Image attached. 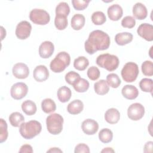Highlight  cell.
I'll return each mask as SVG.
<instances>
[{
    "label": "cell",
    "mask_w": 153,
    "mask_h": 153,
    "mask_svg": "<svg viewBox=\"0 0 153 153\" xmlns=\"http://www.w3.org/2000/svg\"><path fill=\"white\" fill-rule=\"evenodd\" d=\"M109 36L100 30H95L90 33L85 41V50L89 54H93L97 51L107 50L110 45Z\"/></svg>",
    "instance_id": "6da1fadb"
},
{
    "label": "cell",
    "mask_w": 153,
    "mask_h": 153,
    "mask_svg": "<svg viewBox=\"0 0 153 153\" xmlns=\"http://www.w3.org/2000/svg\"><path fill=\"white\" fill-rule=\"evenodd\" d=\"M42 130L41 124L36 120L23 122L19 127L21 136L26 139H31L38 135Z\"/></svg>",
    "instance_id": "7a4b0ae2"
},
{
    "label": "cell",
    "mask_w": 153,
    "mask_h": 153,
    "mask_svg": "<svg viewBox=\"0 0 153 153\" xmlns=\"http://www.w3.org/2000/svg\"><path fill=\"white\" fill-rule=\"evenodd\" d=\"M70 55L67 52L61 51L51 61L50 68L53 72L60 73L63 71L70 65Z\"/></svg>",
    "instance_id": "3957f363"
},
{
    "label": "cell",
    "mask_w": 153,
    "mask_h": 153,
    "mask_svg": "<svg viewBox=\"0 0 153 153\" xmlns=\"http://www.w3.org/2000/svg\"><path fill=\"white\" fill-rule=\"evenodd\" d=\"M96 62L99 66L109 72L117 69L120 63L118 57L117 56L109 53H105L98 56Z\"/></svg>",
    "instance_id": "277c9868"
},
{
    "label": "cell",
    "mask_w": 153,
    "mask_h": 153,
    "mask_svg": "<svg viewBox=\"0 0 153 153\" xmlns=\"http://www.w3.org/2000/svg\"><path fill=\"white\" fill-rule=\"evenodd\" d=\"M63 118L57 113L49 115L46 118V125L48 131L52 134L56 135L61 133L63 130Z\"/></svg>",
    "instance_id": "5b68a950"
},
{
    "label": "cell",
    "mask_w": 153,
    "mask_h": 153,
    "mask_svg": "<svg viewBox=\"0 0 153 153\" xmlns=\"http://www.w3.org/2000/svg\"><path fill=\"white\" fill-rule=\"evenodd\" d=\"M139 70L138 65L134 62H127L123 66L121 75L123 80L127 82L134 81L139 74Z\"/></svg>",
    "instance_id": "8992f818"
},
{
    "label": "cell",
    "mask_w": 153,
    "mask_h": 153,
    "mask_svg": "<svg viewBox=\"0 0 153 153\" xmlns=\"http://www.w3.org/2000/svg\"><path fill=\"white\" fill-rule=\"evenodd\" d=\"M29 19L36 25H45L49 23L50 16L48 13L45 10L34 8L30 12Z\"/></svg>",
    "instance_id": "52a82bcc"
},
{
    "label": "cell",
    "mask_w": 153,
    "mask_h": 153,
    "mask_svg": "<svg viewBox=\"0 0 153 153\" xmlns=\"http://www.w3.org/2000/svg\"><path fill=\"white\" fill-rule=\"evenodd\" d=\"M145 114V108L139 103H134L127 109V116L133 121L140 120Z\"/></svg>",
    "instance_id": "ba28073f"
},
{
    "label": "cell",
    "mask_w": 153,
    "mask_h": 153,
    "mask_svg": "<svg viewBox=\"0 0 153 153\" xmlns=\"http://www.w3.org/2000/svg\"><path fill=\"white\" fill-rule=\"evenodd\" d=\"M28 91L27 85L22 82L13 84L10 90L11 96L15 100H20L25 97Z\"/></svg>",
    "instance_id": "9c48e42d"
},
{
    "label": "cell",
    "mask_w": 153,
    "mask_h": 153,
    "mask_svg": "<svg viewBox=\"0 0 153 153\" xmlns=\"http://www.w3.org/2000/svg\"><path fill=\"white\" fill-rule=\"evenodd\" d=\"M32 26L29 22L23 20L19 23L16 28V35L20 39H26L30 35Z\"/></svg>",
    "instance_id": "30bf717a"
},
{
    "label": "cell",
    "mask_w": 153,
    "mask_h": 153,
    "mask_svg": "<svg viewBox=\"0 0 153 153\" xmlns=\"http://www.w3.org/2000/svg\"><path fill=\"white\" fill-rule=\"evenodd\" d=\"M137 34L148 41H153V26L149 23H142L137 27Z\"/></svg>",
    "instance_id": "8fae6325"
},
{
    "label": "cell",
    "mask_w": 153,
    "mask_h": 153,
    "mask_svg": "<svg viewBox=\"0 0 153 153\" xmlns=\"http://www.w3.org/2000/svg\"><path fill=\"white\" fill-rule=\"evenodd\" d=\"M13 75L18 79H25L29 74L28 66L23 63H17L15 64L12 69Z\"/></svg>",
    "instance_id": "7c38bea8"
},
{
    "label": "cell",
    "mask_w": 153,
    "mask_h": 153,
    "mask_svg": "<svg viewBox=\"0 0 153 153\" xmlns=\"http://www.w3.org/2000/svg\"><path fill=\"white\" fill-rule=\"evenodd\" d=\"M82 131L87 135L94 134L99 129V124L97 121L93 119H86L81 124Z\"/></svg>",
    "instance_id": "4fadbf2b"
},
{
    "label": "cell",
    "mask_w": 153,
    "mask_h": 153,
    "mask_svg": "<svg viewBox=\"0 0 153 153\" xmlns=\"http://www.w3.org/2000/svg\"><path fill=\"white\" fill-rule=\"evenodd\" d=\"M54 46L53 43L49 41L42 42L39 47V54L43 59L50 57L53 54Z\"/></svg>",
    "instance_id": "5bb4252c"
},
{
    "label": "cell",
    "mask_w": 153,
    "mask_h": 153,
    "mask_svg": "<svg viewBox=\"0 0 153 153\" xmlns=\"http://www.w3.org/2000/svg\"><path fill=\"white\" fill-rule=\"evenodd\" d=\"M33 76L38 82L45 81L49 76L48 70L44 65H38L33 70Z\"/></svg>",
    "instance_id": "9a60e30c"
},
{
    "label": "cell",
    "mask_w": 153,
    "mask_h": 153,
    "mask_svg": "<svg viewBox=\"0 0 153 153\" xmlns=\"http://www.w3.org/2000/svg\"><path fill=\"white\" fill-rule=\"evenodd\" d=\"M107 13L110 20L112 21H118L123 16V10L120 5L115 4L108 7Z\"/></svg>",
    "instance_id": "2e32d148"
},
{
    "label": "cell",
    "mask_w": 153,
    "mask_h": 153,
    "mask_svg": "<svg viewBox=\"0 0 153 153\" xmlns=\"http://www.w3.org/2000/svg\"><path fill=\"white\" fill-rule=\"evenodd\" d=\"M132 12L133 16L140 20L145 19L148 15L146 7L141 2H137L133 5Z\"/></svg>",
    "instance_id": "e0dca14e"
},
{
    "label": "cell",
    "mask_w": 153,
    "mask_h": 153,
    "mask_svg": "<svg viewBox=\"0 0 153 153\" xmlns=\"http://www.w3.org/2000/svg\"><path fill=\"white\" fill-rule=\"evenodd\" d=\"M121 93L126 99L133 100L138 96L139 91L138 89L133 85H126L123 87Z\"/></svg>",
    "instance_id": "ac0fdd59"
},
{
    "label": "cell",
    "mask_w": 153,
    "mask_h": 153,
    "mask_svg": "<svg viewBox=\"0 0 153 153\" xmlns=\"http://www.w3.org/2000/svg\"><path fill=\"white\" fill-rule=\"evenodd\" d=\"M120 113L116 108H112L108 109L105 114V121L111 124H114L117 123L120 120Z\"/></svg>",
    "instance_id": "d6986e66"
},
{
    "label": "cell",
    "mask_w": 153,
    "mask_h": 153,
    "mask_svg": "<svg viewBox=\"0 0 153 153\" xmlns=\"http://www.w3.org/2000/svg\"><path fill=\"white\" fill-rule=\"evenodd\" d=\"M84 109L83 102L79 100L75 99L71 102L67 106L68 112L72 115H77L81 113Z\"/></svg>",
    "instance_id": "ffe728a7"
},
{
    "label": "cell",
    "mask_w": 153,
    "mask_h": 153,
    "mask_svg": "<svg viewBox=\"0 0 153 153\" xmlns=\"http://www.w3.org/2000/svg\"><path fill=\"white\" fill-rule=\"evenodd\" d=\"M133 37V35L129 32L118 33L115 36V41L118 45L123 46L131 42Z\"/></svg>",
    "instance_id": "44dd1931"
},
{
    "label": "cell",
    "mask_w": 153,
    "mask_h": 153,
    "mask_svg": "<svg viewBox=\"0 0 153 153\" xmlns=\"http://www.w3.org/2000/svg\"><path fill=\"white\" fill-rule=\"evenodd\" d=\"M72 96L71 89L64 85L60 87L57 92V96L59 100L62 103H66L69 100Z\"/></svg>",
    "instance_id": "7402d4cb"
},
{
    "label": "cell",
    "mask_w": 153,
    "mask_h": 153,
    "mask_svg": "<svg viewBox=\"0 0 153 153\" xmlns=\"http://www.w3.org/2000/svg\"><path fill=\"white\" fill-rule=\"evenodd\" d=\"M85 22V17L81 14H76L71 19V27L74 30H78L81 29Z\"/></svg>",
    "instance_id": "603a6c76"
},
{
    "label": "cell",
    "mask_w": 153,
    "mask_h": 153,
    "mask_svg": "<svg viewBox=\"0 0 153 153\" xmlns=\"http://www.w3.org/2000/svg\"><path fill=\"white\" fill-rule=\"evenodd\" d=\"M94 91L99 95H105L109 91V87L105 79H100L94 84Z\"/></svg>",
    "instance_id": "cb8c5ba5"
},
{
    "label": "cell",
    "mask_w": 153,
    "mask_h": 153,
    "mask_svg": "<svg viewBox=\"0 0 153 153\" xmlns=\"http://www.w3.org/2000/svg\"><path fill=\"white\" fill-rule=\"evenodd\" d=\"M22 109L27 115H32L36 113L37 108L34 102L30 100H26L22 103Z\"/></svg>",
    "instance_id": "d4e9b609"
},
{
    "label": "cell",
    "mask_w": 153,
    "mask_h": 153,
    "mask_svg": "<svg viewBox=\"0 0 153 153\" xmlns=\"http://www.w3.org/2000/svg\"><path fill=\"white\" fill-rule=\"evenodd\" d=\"M9 121L12 126L18 127L25 121V117L21 113L19 112H14L10 115Z\"/></svg>",
    "instance_id": "484cf974"
},
{
    "label": "cell",
    "mask_w": 153,
    "mask_h": 153,
    "mask_svg": "<svg viewBox=\"0 0 153 153\" xmlns=\"http://www.w3.org/2000/svg\"><path fill=\"white\" fill-rule=\"evenodd\" d=\"M42 110L46 114L53 112L56 109V105L51 99L47 98L44 99L41 102Z\"/></svg>",
    "instance_id": "4316f807"
},
{
    "label": "cell",
    "mask_w": 153,
    "mask_h": 153,
    "mask_svg": "<svg viewBox=\"0 0 153 153\" xmlns=\"http://www.w3.org/2000/svg\"><path fill=\"white\" fill-rule=\"evenodd\" d=\"M89 65V61L84 56H79L74 61V67L78 71H84Z\"/></svg>",
    "instance_id": "83f0119b"
},
{
    "label": "cell",
    "mask_w": 153,
    "mask_h": 153,
    "mask_svg": "<svg viewBox=\"0 0 153 153\" xmlns=\"http://www.w3.org/2000/svg\"><path fill=\"white\" fill-rule=\"evenodd\" d=\"M113 138L112 131L108 128H102L99 133V140L104 143H108L112 141Z\"/></svg>",
    "instance_id": "f1b7e54d"
},
{
    "label": "cell",
    "mask_w": 153,
    "mask_h": 153,
    "mask_svg": "<svg viewBox=\"0 0 153 153\" xmlns=\"http://www.w3.org/2000/svg\"><path fill=\"white\" fill-rule=\"evenodd\" d=\"M89 85V82L87 79L81 78L72 86L76 91L78 93H84L88 89Z\"/></svg>",
    "instance_id": "f546056e"
},
{
    "label": "cell",
    "mask_w": 153,
    "mask_h": 153,
    "mask_svg": "<svg viewBox=\"0 0 153 153\" xmlns=\"http://www.w3.org/2000/svg\"><path fill=\"white\" fill-rule=\"evenodd\" d=\"M106 82L108 83L109 86L114 88H116L120 85L121 81L117 74L114 73H111L107 75Z\"/></svg>",
    "instance_id": "4dcf8cb0"
},
{
    "label": "cell",
    "mask_w": 153,
    "mask_h": 153,
    "mask_svg": "<svg viewBox=\"0 0 153 153\" xmlns=\"http://www.w3.org/2000/svg\"><path fill=\"white\" fill-rule=\"evenodd\" d=\"M139 87L142 91L144 92H149L152 94L153 90L152 79L147 78L142 79L139 82Z\"/></svg>",
    "instance_id": "1f68e13d"
},
{
    "label": "cell",
    "mask_w": 153,
    "mask_h": 153,
    "mask_svg": "<svg viewBox=\"0 0 153 153\" xmlns=\"http://www.w3.org/2000/svg\"><path fill=\"white\" fill-rule=\"evenodd\" d=\"M70 13V7L65 2H60L56 7V15L67 17Z\"/></svg>",
    "instance_id": "d6a6232c"
},
{
    "label": "cell",
    "mask_w": 153,
    "mask_h": 153,
    "mask_svg": "<svg viewBox=\"0 0 153 153\" xmlns=\"http://www.w3.org/2000/svg\"><path fill=\"white\" fill-rule=\"evenodd\" d=\"M91 21L96 25H102L106 21V17L102 11H97L92 14Z\"/></svg>",
    "instance_id": "836d02e7"
},
{
    "label": "cell",
    "mask_w": 153,
    "mask_h": 153,
    "mask_svg": "<svg viewBox=\"0 0 153 153\" xmlns=\"http://www.w3.org/2000/svg\"><path fill=\"white\" fill-rule=\"evenodd\" d=\"M68 22L67 17L63 16L56 15L54 19V25L58 30H64L68 26Z\"/></svg>",
    "instance_id": "e575fe53"
},
{
    "label": "cell",
    "mask_w": 153,
    "mask_h": 153,
    "mask_svg": "<svg viewBox=\"0 0 153 153\" xmlns=\"http://www.w3.org/2000/svg\"><path fill=\"white\" fill-rule=\"evenodd\" d=\"M142 72L145 76H152L153 75V63L151 61L145 60L143 62L141 66Z\"/></svg>",
    "instance_id": "d590c367"
},
{
    "label": "cell",
    "mask_w": 153,
    "mask_h": 153,
    "mask_svg": "<svg viewBox=\"0 0 153 153\" xmlns=\"http://www.w3.org/2000/svg\"><path fill=\"white\" fill-rule=\"evenodd\" d=\"M0 142H5L8 137V130L7 122L2 118L0 119Z\"/></svg>",
    "instance_id": "8d00e7d4"
},
{
    "label": "cell",
    "mask_w": 153,
    "mask_h": 153,
    "mask_svg": "<svg viewBox=\"0 0 153 153\" xmlns=\"http://www.w3.org/2000/svg\"><path fill=\"white\" fill-rule=\"evenodd\" d=\"M81 77L79 74L75 71L68 72L65 76V79L66 82L72 85H73Z\"/></svg>",
    "instance_id": "74e56055"
},
{
    "label": "cell",
    "mask_w": 153,
    "mask_h": 153,
    "mask_svg": "<svg viewBox=\"0 0 153 153\" xmlns=\"http://www.w3.org/2000/svg\"><path fill=\"white\" fill-rule=\"evenodd\" d=\"M87 74L90 79L92 81H96L99 78L100 72L97 67L92 66L88 69Z\"/></svg>",
    "instance_id": "f35d334b"
},
{
    "label": "cell",
    "mask_w": 153,
    "mask_h": 153,
    "mask_svg": "<svg viewBox=\"0 0 153 153\" xmlns=\"http://www.w3.org/2000/svg\"><path fill=\"white\" fill-rule=\"evenodd\" d=\"M135 25H136L135 19L131 16H126L121 20V26L123 27L131 29L135 26Z\"/></svg>",
    "instance_id": "ab89813d"
},
{
    "label": "cell",
    "mask_w": 153,
    "mask_h": 153,
    "mask_svg": "<svg viewBox=\"0 0 153 153\" xmlns=\"http://www.w3.org/2000/svg\"><path fill=\"white\" fill-rule=\"evenodd\" d=\"M90 1H84V0H72V4L73 7L78 11L84 10L85 9L90 3Z\"/></svg>",
    "instance_id": "60d3db41"
},
{
    "label": "cell",
    "mask_w": 153,
    "mask_h": 153,
    "mask_svg": "<svg viewBox=\"0 0 153 153\" xmlns=\"http://www.w3.org/2000/svg\"><path fill=\"white\" fill-rule=\"evenodd\" d=\"M75 153H89L90 152V148L88 145L85 143H79L78 144L74 150Z\"/></svg>",
    "instance_id": "b9f144b4"
},
{
    "label": "cell",
    "mask_w": 153,
    "mask_h": 153,
    "mask_svg": "<svg viewBox=\"0 0 153 153\" xmlns=\"http://www.w3.org/2000/svg\"><path fill=\"white\" fill-rule=\"evenodd\" d=\"M19 152L20 153H32L33 152V149L31 145L29 144H25L23 145L19 151Z\"/></svg>",
    "instance_id": "7bdbcfd3"
},
{
    "label": "cell",
    "mask_w": 153,
    "mask_h": 153,
    "mask_svg": "<svg viewBox=\"0 0 153 153\" xmlns=\"http://www.w3.org/2000/svg\"><path fill=\"white\" fill-rule=\"evenodd\" d=\"M152 141L147 142L144 146L143 151L145 152H151L152 151Z\"/></svg>",
    "instance_id": "ee69618b"
},
{
    "label": "cell",
    "mask_w": 153,
    "mask_h": 153,
    "mask_svg": "<svg viewBox=\"0 0 153 153\" xmlns=\"http://www.w3.org/2000/svg\"><path fill=\"white\" fill-rule=\"evenodd\" d=\"M47 152H62V151L58 148H51L47 151Z\"/></svg>",
    "instance_id": "f6af8a7d"
},
{
    "label": "cell",
    "mask_w": 153,
    "mask_h": 153,
    "mask_svg": "<svg viewBox=\"0 0 153 153\" xmlns=\"http://www.w3.org/2000/svg\"><path fill=\"white\" fill-rule=\"evenodd\" d=\"M101 152H114V150L112 148H105L101 151Z\"/></svg>",
    "instance_id": "bcb514c9"
},
{
    "label": "cell",
    "mask_w": 153,
    "mask_h": 153,
    "mask_svg": "<svg viewBox=\"0 0 153 153\" xmlns=\"http://www.w3.org/2000/svg\"><path fill=\"white\" fill-rule=\"evenodd\" d=\"M1 39L2 40V39H4V38L5 37V36H6V31H5L4 32H3L4 30V27H3L2 26H1Z\"/></svg>",
    "instance_id": "7dc6e473"
}]
</instances>
